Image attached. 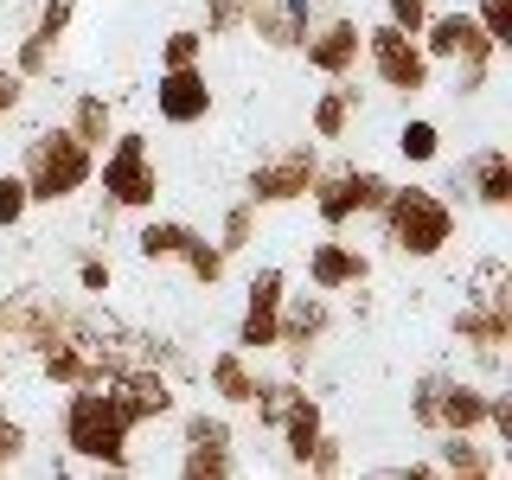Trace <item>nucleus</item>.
<instances>
[{
	"mask_svg": "<svg viewBox=\"0 0 512 480\" xmlns=\"http://www.w3.org/2000/svg\"><path fill=\"white\" fill-rule=\"evenodd\" d=\"M455 340L493 372V365L506 359V340H512V301H461L455 308Z\"/></svg>",
	"mask_w": 512,
	"mask_h": 480,
	"instance_id": "2eb2a0df",
	"label": "nucleus"
},
{
	"mask_svg": "<svg viewBox=\"0 0 512 480\" xmlns=\"http://www.w3.org/2000/svg\"><path fill=\"white\" fill-rule=\"evenodd\" d=\"M256 212H263V205H250V199H237L231 212H224V224H218V237L212 244L224 250V256H237V250H250L256 244Z\"/></svg>",
	"mask_w": 512,
	"mask_h": 480,
	"instance_id": "c85d7f7f",
	"label": "nucleus"
},
{
	"mask_svg": "<svg viewBox=\"0 0 512 480\" xmlns=\"http://www.w3.org/2000/svg\"><path fill=\"white\" fill-rule=\"evenodd\" d=\"M212 77H205V64H173V71L154 77V116L173 122V128H192L212 116Z\"/></svg>",
	"mask_w": 512,
	"mask_h": 480,
	"instance_id": "ddd939ff",
	"label": "nucleus"
},
{
	"mask_svg": "<svg viewBox=\"0 0 512 480\" xmlns=\"http://www.w3.org/2000/svg\"><path fill=\"white\" fill-rule=\"evenodd\" d=\"M442 378L448 372H423L410 384V416H416V429H429V436H436V391H442Z\"/></svg>",
	"mask_w": 512,
	"mask_h": 480,
	"instance_id": "2f4dec72",
	"label": "nucleus"
},
{
	"mask_svg": "<svg viewBox=\"0 0 512 480\" xmlns=\"http://www.w3.org/2000/svg\"><path fill=\"white\" fill-rule=\"evenodd\" d=\"M0 384H7V359H0Z\"/></svg>",
	"mask_w": 512,
	"mask_h": 480,
	"instance_id": "79ce46f5",
	"label": "nucleus"
},
{
	"mask_svg": "<svg viewBox=\"0 0 512 480\" xmlns=\"http://www.w3.org/2000/svg\"><path fill=\"white\" fill-rule=\"evenodd\" d=\"M301 468H308V474H340V468H346V448H340V436H327V429H320Z\"/></svg>",
	"mask_w": 512,
	"mask_h": 480,
	"instance_id": "e433bc0d",
	"label": "nucleus"
},
{
	"mask_svg": "<svg viewBox=\"0 0 512 480\" xmlns=\"http://www.w3.org/2000/svg\"><path fill=\"white\" fill-rule=\"evenodd\" d=\"M141 429V410L116 384H71L64 397V448L84 468H128V436Z\"/></svg>",
	"mask_w": 512,
	"mask_h": 480,
	"instance_id": "f257e3e1",
	"label": "nucleus"
},
{
	"mask_svg": "<svg viewBox=\"0 0 512 480\" xmlns=\"http://www.w3.org/2000/svg\"><path fill=\"white\" fill-rule=\"evenodd\" d=\"M378 224H384V244L410 263H429L455 244V205L429 186H391L378 205Z\"/></svg>",
	"mask_w": 512,
	"mask_h": 480,
	"instance_id": "f03ea898",
	"label": "nucleus"
},
{
	"mask_svg": "<svg viewBox=\"0 0 512 480\" xmlns=\"http://www.w3.org/2000/svg\"><path fill=\"white\" fill-rule=\"evenodd\" d=\"M474 20H480V32H487L493 45H512V0H474Z\"/></svg>",
	"mask_w": 512,
	"mask_h": 480,
	"instance_id": "473e14b6",
	"label": "nucleus"
},
{
	"mask_svg": "<svg viewBox=\"0 0 512 480\" xmlns=\"http://www.w3.org/2000/svg\"><path fill=\"white\" fill-rule=\"evenodd\" d=\"M96 180H103V199L116 205V212H154V199H160V167H154L148 135H128V128H116Z\"/></svg>",
	"mask_w": 512,
	"mask_h": 480,
	"instance_id": "20e7f679",
	"label": "nucleus"
},
{
	"mask_svg": "<svg viewBox=\"0 0 512 480\" xmlns=\"http://www.w3.org/2000/svg\"><path fill=\"white\" fill-rule=\"evenodd\" d=\"M468 192L487 212H512V154L506 148H480L468 160Z\"/></svg>",
	"mask_w": 512,
	"mask_h": 480,
	"instance_id": "4be33fe9",
	"label": "nucleus"
},
{
	"mask_svg": "<svg viewBox=\"0 0 512 480\" xmlns=\"http://www.w3.org/2000/svg\"><path fill=\"white\" fill-rule=\"evenodd\" d=\"M365 64H372L378 84H384V90H397V96L429 90V71H436V64L423 58V45H416V32L391 26V20L365 26Z\"/></svg>",
	"mask_w": 512,
	"mask_h": 480,
	"instance_id": "423d86ee",
	"label": "nucleus"
},
{
	"mask_svg": "<svg viewBox=\"0 0 512 480\" xmlns=\"http://www.w3.org/2000/svg\"><path fill=\"white\" fill-rule=\"evenodd\" d=\"M314 180H320V154L308 148V141H295V148L256 160L244 199L250 205H295V199H308V192H314Z\"/></svg>",
	"mask_w": 512,
	"mask_h": 480,
	"instance_id": "6e6552de",
	"label": "nucleus"
},
{
	"mask_svg": "<svg viewBox=\"0 0 512 480\" xmlns=\"http://www.w3.org/2000/svg\"><path fill=\"white\" fill-rule=\"evenodd\" d=\"M436 474H455V480H500L506 461L493 448H480L468 429H436Z\"/></svg>",
	"mask_w": 512,
	"mask_h": 480,
	"instance_id": "6ab92c4d",
	"label": "nucleus"
},
{
	"mask_svg": "<svg viewBox=\"0 0 512 480\" xmlns=\"http://www.w3.org/2000/svg\"><path fill=\"white\" fill-rule=\"evenodd\" d=\"M20 180L32 205H64L84 186H96V148H84L71 128H39L20 154Z\"/></svg>",
	"mask_w": 512,
	"mask_h": 480,
	"instance_id": "7ed1b4c3",
	"label": "nucleus"
},
{
	"mask_svg": "<svg viewBox=\"0 0 512 480\" xmlns=\"http://www.w3.org/2000/svg\"><path fill=\"white\" fill-rule=\"evenodd\" d=\"M180 474L186 480H231L237 474V429L224 423V416H205L192 410L180 423Z\"/></svg>",
	"mask_w": 512,
	"mask_h": 480,
	"instance_id": "1a4fd4ad",
	"label": "nucleus"
},
{
	"mask_svg": "<svg viewBox=\"0 0 512 480\" xmlns=\"http://www.w3.org/2000/svg\"><path fill=\"white\" fill-rule=\"evenodd\" d=\"M20 461H26V423L0 410V474H13Z\"/></svg>",
	"mask_w": 512,
	"mask_h": 480,
	"instance_id": "c9c22d12",
	"label": "nucleus"
},
{
	"mask_svg": "<svg viewBox=\"0 0 512 480\" xmlns=\"http://www.w3.org/2000/svg\"><path fill=\"white\" fill-rule=\"evenodd\" d=\"M64 128H71V135L84 141V148L103 154V148H109V135H116V109H109L96 90H84V96L71 103V122H64Z\"/></svg>",
	"mask_w": 512,
	"mask_h": 480,
	"instance_id": "393cba45",
	"label": "nucleus"
},
{
	"mask_svg": "<svg viewBox=\"0 0 512 480\" xmlns=\"http://www.w3.org/2000/svg\"><path fill=\"white\" fill-rule=\"evenodd\" d=\"M397 154L410 160V167H429V160H442V128L429 116H410L404 128H397Z\"/></svg>",
	"mask_w": 512,
	"mask_h": 480,
	"instance_id": "cd10ccee",
	"label": "nucleus"
},
{
	"mask_svg": "<svg viewBox=\"0 0 512 480\" xmlns=\"http://www.w3.org/2000/svg\"><path fill=\"white\" fill-rule=\"evenodd\" d=\"M461 288H468V301H512V263L506 256H480Z\"/></svg>",
	"mask_w": 512,
	"mask_h": 480,
	"instance_id": "bb28decb",
	"label": "nucleus"
},
{
	"mask_svg": "<svg viewBox=\"0 0 512 480\" xmlns=\"http://www.w3.org/2000/svg\"><path fill=\"white\" fill-rule=\"evenodd\" d=\"M20 103H26V77L13 64H0V116H13Z\"/></svg>",
	"mask_w": 512,
	"mask_h": 480,
	"instance_id": "58836bf2",
	"label": "nucleus"
},
{
	"mask_svg": "<svg viewBox=\"0 0 512 480\" xmlns=\"http://www.w3.org/2000/svg\"><path fill=\"white\" fill-rule=\"evenodd\" d=\"M205 378H212V391H218V404H231V410H250V397H256V378L250 372V352H237V346H224L212 365H205Z\"/></svg>",
	"mask_w": 512,
	"mask_h": 480,
	"instance_id": "5701e85b",
	"label": "nucleus"
},
{
	"mask_svg": "<svg viewBox=\"0 0 512 480\" xmlns=\"http://www.w3.org/2000/svg\"><path fill=\"white\" fill-rule=\"evenodd\" d=\"M180 263L192 269V282H199V288H218V282H224V263H231V256H224V250L212 244V237H192Z\"/></svg>",
	"mask_w": 512,
	"mask_h": 480,
	"instance_id": "c756f323",
	"label": "nucleus"
},
{
	"mask_svg": "<svg viewBox=\"0 0 512 480\" xmlns=\"http://www.w3.org/2000/svg\"><path fill=\"white\" fill-rule=\"evenodd\" d=\"M384 192H391V180H384L378 167H320V180H314V212L327 231H346L352 218H378V205H384Z\"/></svg>",
	"mask_w": 512,
	"mask_h": 480,
	"instance_id": "39448f33",
	"label": "nucleus"
},
{
	"mask_svg": "<svg viewBox=\"0 0 512 480\" xmlns=\"http://www.w3.org/2000/svg\"><path fill=\"white\" fill-rule=\"evenodd\" d=\"M314 7L320 0H244V26H256V39L269 52H301L314 26Z\"/></svg>",
	"mask_w": 512,
	"mask_h": 480,
	"instance_id": "f3484780",
	"label": "nucleus"
},
{
	"mask_svg": "<svg viewBox=\"0 0 512 480\" xmlns=\"http://www.w3.org/2000/svg\"><path fill=\"white\" fill-rule=\"evenodd\" d=\"M282 301H288V276L282 269H256L250 295H244V320H237V352H276V327H282Z\"/></svg>",
	"mask_w": 512,
	"mask_h": 480,
	"instance_id": "f8f14e48",
	"label": "nucleus"
},
{
	"mask_svg": "<svg viewBox=\"0 0 512 480\" xmlns=\"http://www.w3.org/2000/svg\"><path fill=\"white\" fill-rule=\"evenodd\" d=\"M487 404H493L487 384L442 378V391H436V429H468V436H480V429H487Z\"/></svg>",
	"mask_w": 512,
	"mask_h": 480,
	"instance_id": "aec40b11",
	"label": "nucleus"
},
{
	"mask_svg": "<svg viewBox=\"0 0 512 480\" xmlns=\"http://www.w3.org/2000/svg\"><path fill=\"white\" fill-rule=\"evenodd\" d=\"M301 58H308V71H320V77H352L359 58H365V26L352 20V13H333V20L308 26Z\"/></svg>",
	"mask_w": 512,
	"mask_h": 480,
	"instance_id": "4468645a",
	"label": "nucleus"
},
{
	"mask_svg": "<svg viewBox=\"0 0 512 480\" xmlns=\"http://www.w3.org/2000/svg\"><path fill=\"white\" fill-rule=\"evenodd\" d=\"M205 39H231V32H244V0H205Z\"/></svg>",
	"mask_w": 512,
	"mask_h": 480,
	"instance_id": "72a5a7b5",
	"label": "nucleus"
},
{
	"mask_svg": "<svg viewBox=\"0 0 512 480\" xmlns=\"http://www.w3.org/2000/svg\"><path fill=\"white\" fill-rule=\"evenodd\" d=\"M308 122H314V135H320V141H346V135H352V122H359V84H352V77H333V84L314 96Z\"/></svg>",
	"mask_w": 512,
	"mask_h": 480,
	"instance_id": "412c9836",
	"label": "nucleus"
},
{
	"mask_svg": "<svg viewBox=\"0 0 512 480\" xmlns=\"http://www.w3.org/2000/svg\"><path fill=\"white\" fill-rule=\"evenodd\" d=\"M71 20H77V0H45V7H39V20H32V32L20 39V52H13V71H20L26 84H39V77L52 71V58H58Z\"/></svg>",
	"mask_w": 512,
	"mask_h": 480,
	"instance_id": "dca6fc26",
	"label": "nucleus"
},
{
	"mask_svg": "<svg viewBox=\"0 0 512 480\" xmlns=\"http://www.w3.org/2000/svg\"><path fill=\"white\" fill-rule=\"evenodd\" d=\"M77 288H84V295H103V288H109V263H103V256H84V263H77Z\"/></svg>",
	"mask_w": 512,
	"mask_h": 480,
	"instance_id": "ea45409f",
	"label": "nucleus"
},
{
	"mask_svg": "<svg viewBox=\"0 0 512 480\" xmlns=\"http://www.w3.org/2000/svg\"><path fill=\"white\" fill-rule=\"evenodd\" d=\"M205 58V32L199 26H180L160 39V71H173V64H199Z\"/></svg>",
	"mask_w": 512,
	"mask_h": 480,
	"instance_id": "7c9ffc66",
	"label": "nucleus"
},
{
	"mask_svg": "<svg viewBox=\"0 0 512 480\" xmlns=\"http://www.w3.org/2000/svg\"><path fill=\"white\" fill-rule=\"evenodd\" d=\"M397 480H429V474H436V461H404V468H391Z\"/></svg>",
	"mask_w": 512,
	"mask_h": 480,
	"instance_id": "a19ab883",
	"label": "nucleus"
},
{
	"mask_svg": "<svg viewBox=\"0 0 512 480\" xmlns=\"http://www.w3.org/2000/svg\"><path fill=\"white\" fill-rule=\"evenodd\" d=\"M416 45H423V58L429 64H487L493 71V58H500V45L480 32L474 13H429L423 32H416Z\"/></svg>",
	"mask_w": 512,
	"mask_h": 480,
	"instance_id": "9d476101",
	"label": "nucleus"
},
{
	"mask_svg": "<svg viewBox=\"0 0 512 480\" xmlns=\"http://www.w3.org/2000/svg\"><path fill=\"white\" fill-rule=\"evenodd\" d=\"M32 212V199H26V180L20 173H0V231H13Z\"/></svg>",
	"mask_w": 512,
	"mask_h": 480,
	"instance_id": "f704fd0d",
	"label": "nucleus"
},
{
	"mask_svg": "<svg viewBox=\"0 0 512 480\" xmlns=\"http://www.w3.org/2000/svg\"><path fill=\"white\" fill-rule=\"evenodd\" d=\"M276 429H282V461H288V468H301V461H308V448H314V436L327 429V416H320V397L301 391Z\"/></svg>",
	"mask_w": 512,
	"mask_h": 480,
	"instance_id": "b1692460",
	"label": "nucleus"
},
{
	"mask_svg": "<svg viewBox=\"0 0 512 480\" xmlns=\"http://www.w3.org/2000/svg\"><path fill=\"white\" fill-rule=\"evenodd\" d=\"M333 333V301L320 295V288H308V295H288L282 301V327H276V346L288 359V372H301V365L320 352V340Z\"/></svg>",
	"mask_w": 512,
	"mask_h": 480,
	"instance_id": "9b49d317",
	"label": "nucleus"
},
{
	"mask_svg": "<svg viewBox=\"0 0 512 480\" xmlns=\"http://www.w3.org/2000/svg\"><path fill=\"white\" fill-rule=\"evenodd\" d=\"M71 308L52 301L45 288H13V295H0V340H20L26 352L52 346L58 333H71Z\"/></svg>",
	"mask_w": 512,
	"mask_h": 480,
	"instance_id": "0eeeda50",
	"label": "nucleus"
},
{
	"mask_svg": "<svg viewBox=\"0 0 512 480\" xmlns=\"http://www.w3.org/2000/svg\"><path fill=\"white\" fill-rule=\"evenodd\" d=\"M429 13H436V0H384V20L404 26V32H423Z\"/></svg>",
	"mask_w": 512,
	"mask_h": 480,
	"instance_id": "4c0bfd02",
	"label": "nucleus"
},
{
	"mask_svg": "<svg viewBox=\"0 0 512 480\" xmlns=\"http://www.w3.org/2000/svg\"><path fill=\"white\" fill-rule=\"evenodd\" d=\"M308 282L320 288V295H340V288H365L372 282V256L340 244V237H320V244L308 250Z\"/></svg>",
	"mask_w": 512,
	"mask_h": 480,
	"instance_id": "a211bd4d",
	"label": "nucleus"
},
{
	"mask_svg": "<svg viewBox=\"0 0 512 480\" xmlns=\"http://www.w3.org/2000/svg\"><path fill=\"white\" fill-rule=\"evenodd\" d=\"M192 237H199V231H192L186 218H148V224L135 231V250L148 256V263H167V256H186Z\"/></svg>",
	"mask_w": 512,
	"mask_h": 480,
	"instance_id": "a878e982",
	"label": "nucleus"
}]
</instances>
